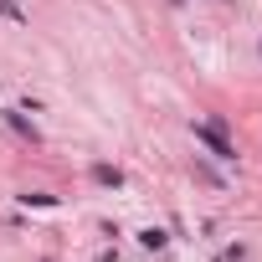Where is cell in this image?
<instances>
[{
    "label": "cell",
    "mask_w": 262,
    "mask_h": 262,
    "mask_svg": "<svg viewBox=\"0 0 262 262\" xmlns=\"http://www.w3.org/2000/svg\"><path fill=\"white\" fill-rule=\"evenodd\" d=\"M195 144H206L221 165H231V160H236V144L221 134V123H195Z\"/></svg>",
    "instance_id": "obj_1"
},
{
    "label": "cell",
    "mask_w": 262,
    "mask_h": 262,
    "mask_svg": "<svg viewBox=\"0 0 262 262\" xmlns=\"http://www.w3.org/2000/svg\"><path fill=\"white\" fill-rule=\"evenodd\" d=\"M93 175H98V185H123V175H118V170H113V165H98V170H93Z\"/></svg>",
    "instance_id": "obj_2"
},
{
    "label": "cell",
    "mask_w": 262,
    "mask_h": 262,
    "mask_svg": "<svg viewBox=\"0 0 262 262\" xmlns=\"http://www.w3.org/2000/svg\"><path fill=\"white\" fill-rule=\"evenodd\" d=\"M0 16H6V21H16V26H21V21H26V11H21V6H16V0H0Z\"/></svg>",
    "instance_id": "obj_3"
},
{
    "label": "cell",
    "mask_w": 262,
    "mask_h": 262,
    "mask_svg": "<svg viewBox=\"0 0 262 262\" xmlns=\"http://www.w3.org/2000/svg\"><path fill=\"white\" fill-rule=\"evenodd\" d=\"M139 242L155 252V247H165V231H155V226H149V231H139Z\"/></svg>",
    "instance_id": "obj_4"
},
{
    "label": "cell",
    "mask_w": 262,
    "mask_h": 262,
    "mask_svg": "<svg viewBox=\"0 0 262 262\" xmlns=\"http://www.w3.org/2000/svg\"><path fill=\"white\" fill-rule=\"evenodd\" d=\"M6 118H11V128H21V134H26V139H36V128H31V123H26L21 113H6Z\"/></svg>",
    "instance_id": "obj_5"
}]
</instances>
